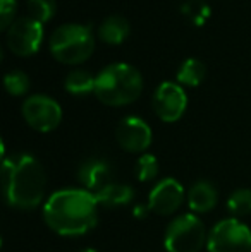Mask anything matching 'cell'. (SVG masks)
<instances>
[{
    "label": "cell",
    "mask_w": 251,
    "mask_h": 252,
    "mask_svg": "<svg viewBox=\"0 0 251 252\" xmlns=\"http://www.w3.org/2000/svg\"><path fill=\"white\" fill-rule=\"evenodd\" d=\"M98 204L86 189H61L43 202V220L52 232L62 237H79L98 223Z\"/></svg>",
    "instance_id": "1"
},
{
    "label": "cell",
    "mask_w": 251,
    "mask_h": 252,
    "mask_svg": "<svg viewBox=\"0 0 251 252\" xmlns=\"http://www.w3.org/2000/svg\"><path fill=\"white\" fill-rule=\"evenodd\" d=\"M47 175L41 163L30 153H14L2 159V194L7 204L31 211L41 204Z\"/></svg>",
    "instance_id": "2"
},
{
    "label": "cell",
    "mask_w": 251,
    "mask_h": 252,
    "mask_svg": "<svg viewBox=\"0 0 251 252\" xmlns=\"http://www.w3.org/2000/svg\"><path fill=\"white\" fill-rule=\"evenodd\" d=\"M143 91V76L124 62L110 63L97 76L95 96L107 106H124L136 101Z\"/></svg>",
    "instance_id": "3"
},
{
    "label": "cell",
    "mask_w": 251,
    "mask_h": 252,
    "mask_svg": "<svg viewBox=\"0 0 251 252\" xmlns=\"http://www.w3.org/2000/svg\"><path fill=\"white\" fill-rule=\"evenodd\" d=\"M95 50V38L91 26L86 24H62L50 36V53L55 60L67 65L83 63Z\"/></svg>",
    "instance_id": "4"
},
{
    "label": "cell",
    "mask_w": 251,
    "mask_h": 252,
    "mask_svg": "<svg viewBox=\"0 0 251 252\" xmlns=\"http://www.w3.org/2000/svg\"><path fill=\"white\" fill-rule=\"evenodd\" d=\"M208 233L205 223L194 213H184L172 220L164 233L167 252H200L207 244Z\"/></svg>",
    "instance_id": "5"
},
{
    "label": "cell",
    "mask_w": 251,
    "mask_h": 252,
    "mask_svg": "<svg viewBox=\"0 0 251 252\" xmlns=\"http://www.w3.org/2000/svg\"><path fill=\"white\" fill-rule=\"evenodd\" d=\"M208 252H251V228L238 218H225L208 232Z\"/></svg>",
    "instance_id": "6"
},
{
    "label": "cell",
    "mask_w": 251,
    "mask_h": 252,
    "mask_svg": "<svg viewBox=\"0 0 251 252\" xmlns=\"http://www.w3.org/2000/svg\"><path fill=\"white\" fill-rule=\"evenodd\" d=\"M21 112L28 126L38 132H50L57 129L62 120L61 105L47 94L28 96L21 106Z\"/></svg>",
    "instance_id": "7"
},
{
    "label": "cell",
    "mask_w": 251,
    "mask_h": 252,
    "mask_svg": "<svg viewBox=\"0 0 251 252\" xmlns=\"http://www.w3.org/2000/svg\"><path fill=\"white\" fill-rule=\"evenodd\" d=\"M43 41V26L30 16L17 17L7 30V45L19 57L35 55Z\"/></svg>",
    "instance_id": "8"
},
{
    "label": "cell",
    "mask_w": 251,
    "mask_h": 252,
    "mask_svg": "<svg viewBox=\"0 0 251 252\" xmlns=\"http://www.w3.org/2000/svg\"><path fill=\"white\" fill-rule=\"evenodd\" d=\"M151 105L162 122L174 124L184 115L186 108H188V96L181 84L167 81L155 90Z\"/></svg>",
    "instance_id": "9"
},
{
    "label": "cell",
    "mask_w": 251,
    "mask_h": 252,
    "mask_svg": "<svg viewBox=\"0 0 251 252\" xmlns=\"http://www.w3.org/2000/svg\"><path fill=\"white\" fill-rule=\"evenodd\" d=\"M186 201V190L179 180L174 177L160 179L148 194V202L151 213H157L160 216L174 215L182 202Z\"/></svg>",
    "instance_id": "10"
},
{
    "label": "cell",
    "mask_w": 251,
    "mask_h": 252,
    "mask_svg": "<svg viewBox=\"0 0 251 252\" xmlns=\"http://www.w3.org/2000/svg\"><path fill=\"white\" fill-rule=\"evenodd\" d=\"M115 139L119 146L127 153H146L153 141L151 127L140 117H124L115 129Z\"/></svg>",
    "instance_id": "11"
},
{
    "label": "cell",
    "mask_w": 251,
    "mask_h": 252,
    "mask_svg": "<svg viewBox=\"0 0 251 252\" xmlns=\"http://www.w3.org/2000/svg\"><path fill=\"white\" fill-rule=\"evenodd\" d=\"M77 180L83 189L97 194L105 186L114 182V170L112 165L104 158H88L77 168Z\"/></svg>",
    "instance_id": "12"
},
{
    "label": "cell",
    "mask_w": 251,
    "mask_h": 252,
    "mask_svg": "<svg viewBox=\"0 0 251 252\" xmlns=\"http://www.w3.org/2000/svg\"><path fill=\"white\" fill-rule=\"evenodd\" d=\"M186 202H188L191 213H194V215L212 211L218 202L217 187L208 180H198L186 192Z\"/></svg>",
    "instance_id": "13"
},
{
    "label": "cell",
    "mask_w": 251,
    "mask_h": 252,
    "mask_svg": "<svg viewBox=\"0 0 251 252\" xmlns=\"http://www.w3.org/2000/svg\"><path fill=\"white\" fill-rule=\"evenodd\" d=\"M95 197H97L98 204L104 206V208H122V206H127L134 199V189L127 184H121L114 180L102 190H98Z\"/></svg>",
    "instance_id": "14"
},
{
    "label": "cell",
    "mask_w": 251,
    "mask_h": 252,
    "mask_svg": "<svg viewBox=\"0 0 251 252\" xmlns=\"http://www.w3.org/2000/svg\"><path fill=\"white\" fill-rule=\"evenodd\" d=\"M129 21L122 16H108L98 26V38L104 43L121 45L129 36Z\"/></svg>",
    "instance_id": "15"
},
{
    "label": "cell",
    "mask_w": 251,
    "mask_h": 252,
    "mask_svg": "<svg viewBox=\"0 0 251 252\" xmlns=\"http://www.w3.org/2000/svg\"><path fill=\"white\" fill-rule=\"evenodd\" d=\"M95 83H97V77L93 74L83 69H76L71 70L66 76L64 88L67 93L74 94V96H86L90 93H95Z\"/></svg>",
    "instance_id": "16"
},
{
    "label": "cell",
    "mask_w": 251,
    "mask_h": 252,
    "mask_svg": "<svg viewBox=\"0 0 251 252\" xmlns=\"http://www.w3.org/2000/svg\"><path fill=\"white\" fill-rule=\"evenodd\" d=\"M207 76V67L198 59H186L178 70V84L181 86H198Z\"/></svg>",
    "instance_id": "17"
},
{
    "label": "cell",
    "mask_w": 251,
    "mask_h": 252,
    "mask_svg": "<svg viewBox=\"0 0 251 252\" xmlns=\"http://www.w3.org/2000/svg\"><path fill=\"white\" fill-rule=\"evenodd\" d=\"M227 211L231 218H241L251 215V189H236L227 197Z\"/></svg>",
    "instance_id": "18"
},
{
    "label": "cell",
    "mask_w": 251,
    "mask_h": 252,
    "mask_svg": "<svg viewBox=\"0 0 251 252\" xmlns=\"http://www.w3.org/2000/svg\"><path fill=\"white\" fill-rule=\"evenodd\" d=\"M158 170H160V165H158L157 156L151 155V153H143L136 161L134 175L140 182H151V180L157 179Z\"/></svg>",
    "instance_id": "19"
},
{
    "label": "cell",
    "mask_w": 251,
    "mask_h": 252,
    "mask_svg": "<svg viewBox=\"0 0 251 252\" xmlns=\"http://www.w3.org/2000/svg\"><path fill=\"white\" fill-rule=\"evenodd\" d=\"M30 17L36 19L38 23H47L57 12V0H26Z\"/></svg>",
    "instance_id": "20"
},
{
    "label": "cell",
    "mask_w": 251,
    "mask_h": 252,
    "mask_svg": "<svg viewBox=\"0 0 251 252\" xmlns=\"http://www.w3.org/2000/svg\"><path fill=\"white\" fill-rule=\"evenodd\" d=\"M3 84H5V90L12 96H23L30 90V77L23 70H10L3 77Z\"/></svg>",
    "instance_id": "21"
},
{
    "label": "cell",
    "mask_w": 251,
    "mask_h": 252,
    "mask_svg": "<svg viewBox=\"0 0 251 252\" xmlns=\"http://www.w3.org/2000/svg\"><path fill=\"white\" fill-rule=\"evenodd\" d=\"M17 0H0V30L7 31L14 23L16 16Z\"/></svg>",
    "instance_id": "22"
},
{
    "label": "cell",
    "mask_w": 251,
    "mask_h": 252,
    "mask_svg": "<svg viewBox=\"0 0 251 252\" xmlns=\"http://www.w3.org/2000/svg\"><path fill=\"white\" fill-rule=\"evenodd\" d=\"M150 213H151V209L148 204H138V206H134V209H133V216L138 220H144Z\"/></svg>",
    "instance_id": "23"
},
{
    "label": "cell",
    "mask_w": 251,
    "mask_h": 252,
    "mask_svg": "<svg viewBox=\"0 0 251 252\" xmlns=\"http://www.w3.org/2000/svg\"><path fill=\"white\" fill-rule=\"evenodd\" d=\"M76 252H98V251L91 249V247H84V249H79V251H76Z\"/></svg>",
    "instance_id": "24"
}]
</instances>
